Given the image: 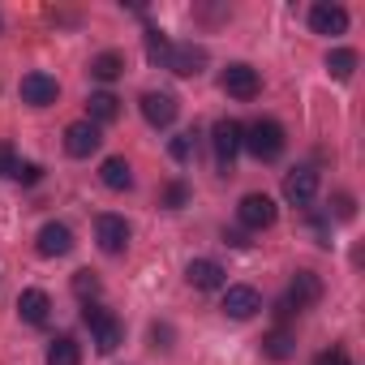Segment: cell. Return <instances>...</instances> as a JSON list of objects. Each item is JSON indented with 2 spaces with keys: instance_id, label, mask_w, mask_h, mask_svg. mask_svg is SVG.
<instances>
[{
  "instance_id": "1",
  "label": "cell",
  "mask_w": 365,
  "mask_h": 365,
  "mask_svg": "<svg viewBox=\"0 0 365 365\" xmlns=\"http://www.w3.org/2000/svg\"><path fill=\"white\" fill-rule=\"evenodd\" d=\"M241 146L254 155V159H262V163H271V159H279L284 155V146H288V138H284V125L279 120H271V116H262V120H254L245 133H241Z\"/></svg>"
},
{
  "instance_id": "2",
  "label": "cell",
  "mask_w": 365,
  "mask_h": 365,
  "mask_svg": "<svg viewBox=\"0 0 365 365\" xmlns=\"http://www.w3.org/2000/svg\"><path fill=\"white\" fill-rule=\"evenodd\" d=\"M82 322L95 331V348L103 352V356H112L116 348H120V339H125V327H120V318H112L103 305H82Z\"/></svg>"
},
{
  "instance_id": "3",
  "label": "cell",
  "mask_w": 365,
  "mask_h": 365,
  "mask_svg": "<svg viewBox=\"0 0 365 365\" xmlns=\"http://www.w3.org/2000/svg\"><path fill=\"white\" fill-rule=\"evenodd\" d=\"M176 112H180V99H176L172 91H146V95H142V116H146V125L168 129V125L176 120Z\"/></svg>"
},
{
  "instance_id": "4",
  "label": "cell",
  "mask_w": 365,
  "mask_h": 365,
  "mask_svg": "<svg viewBox=\"0 0 365 365\" xmlns=\"http://www.w3.org/2000/svg\"><path fill=\"white\" fill-rule=\"evenodd\" d=\"M275 215H279V207H275L267 194H245V198H241V207H237V220H241L245 228H254V232L271 228V224H275Z\"/></svg>"
},
{
  "instance_id": "5",
  "label": "cell",
  "mask_w": 365,
  "mask_h": 365,
  "mask_svg": "<svg viewBox=\"0 0 365 365\" xmlns=\"http://www.w3.org/2000/svg\"><path fill=\"white\" fill-rule=\"evenodd\" d=\"M318 297H322V279H318L314 271H297V275H292V288H288V297L279 301V314L305 309V305H314Z\"/></svg>"
},
{
  "instance_id": "6",
  "label": "cell",
  "mask_w": 365,
  "mask_h": 365,
  "mask_svg": "<svg viewBox=\"0 0 365 365\" xmlns=\"http://www.w3.org/2000/svg\"><path fill=\"white\" fill-rule=\"evenodd\" d=\"M241 133H245V125H237V120H215V129H211V146H215V159H220V168H232V159H237V150H241Z\"/></svg>"
},
{
  "instance_id": "7",
  "label": "cell",
  "mask_w": 365,
  "mask_h": 365,
  "mask_svg": "<svg viewBox=\"0 0 365 365\" xmlns=\"http://www.w3.org/2000/svg\"><path fill=\"white\" fill-rule=\"evenodd\" d=\"M95 241L103 254H125L129 250V224L120 215H99L95 220Z\"/></svg>"
},
{
  "instance_id": "8",
  "label": "cell",
  "mask_w": 365,
  "mask_h": 365,
  "mask_svg": "<svg viewBox=\"0 0 365 365\" xmlns=\"http://www.w3.org/2000/svg\"><path fill=\"white\" fill-rule=\"evenodd\" d=\"M168 69L176 78H198L207 69V48H198V43H176L168 52Z\"/></svg>"
},
{
  "instance_id": "9",
  "label": "cell",
  "mask_w": 365,
  "mask_h": 365,
  "mask_svg": "<svg viewBox=\"0 0 365 365\" xmlns=\"http://www.w3.org/2000/svg\"><path fill=\"white\" fill-rule=\"evenodd\" d=\"M314 194H318V172H314V168H292V172L284 176V198H288L292 207H309Z\"/></svg>"
},
{
  "instance_id": "10",
  "label": "cell",
  "mask_w": 365,
  "mask_h": 365,
  "mask_svg": "<svg viewBox=\"0 0 365 365\" xmlns=\"http://www.w3.org/2000/svg\"><path fill=\"white\" fill-rule=\"evenodd\" d=\"M99 142H103V133H99V125H91V120H73V125L65 129V150H69L73 159L95 155V150H99Z\"/></svg>"
},
{
  "instance_id": "11",
  "label": "cell",
  "mask_w": 365,
  "mask_h": 365,
  "mask_svg": "<svg viewBox=\"0 0 365 365\" xmlns=\"http://www.w3.org/2000/svg\"><path fill=\"white\" fill-rule=\"evenodd\" d=\"M224 91L232 95V99H254L258 91H262V78H258V69H250V65H228L224 69Z\"/></svg>"
},
{
  "instance_id": "12",
  "label": "cell",
  "mask_w": 365,
  "mask_h": 365,
  "mask_svg": "<svg viewBox=\"0 0 365 365\" xmlns=\"http://www.w3.org/2000/svg\"><path fill=\"white\" fill-rule=\"evenodd\" d=\"M35 250L43 254V258H65L69 250H73V232H69V224H43L39 228V237H35Z\"/></svg>"
},
{
  "instance_id": "13",
  "label": "cell",
  "mask_w": 365,
  "mask_h": 365,
  "mask_svg": "<svg viewBox=\"0 0 365 365\" xmlns=\"http://www.w3.org/2000/svg\"><path fill=\"white\" fill-rule=\"evenodd\" d=\"M185 279H190L198 292H215V288L228 284V275H224V267H220L215 258H194V262L185 267Z\"/></svg>"
},
{
  "instance_id": "14",
  "label": "cell",
  "mask_w": 365,
  "mask_h": 365,
  "mask_svg": "<svg viewBox=\"0 0 365 365\" xmlns=\"http://www.w3.org/2000/svg\"><path fill=\"white\" fill-rule=\"evenodd\" d=\"M258 309H262V297H258L254 288H245V284H232V288L224 292V314H228V318L245 322V318H254Z\"/></svg>"
},
{
  "instance_id": "15",
  "label": "cell",
  "mask_w": 365,
  "mask_h": 365,
  "mask_svg": "<svg viewBox=\"0 0 365 365\" xmlns=\"http://www.w3.org/2000/svg\"><path fill=\"white\" fill-rule=\"evenodd\" d=\"M56 95H61V86L52 73H26L22 78V99L31 108H48V103H56Z\"/></svg>"
},
{
  "instance_id": "16",
  "label": "cell",
  "mask_w": 365,
  "mask_h": 365,
  "mask_svg": "<svg viewBox=\"0 0 365 365\" xmlns=\"http://www.w3.org/2000/svg\"><path fill=\"white\" fill-rule=\"evenodd\" d=\"M48 314H52V301H48L43 288H26V292L18 297V318H22L26 327H43Z\"/></svg>"
},
{
  "instance_id": "17",
  "label": "cell",
  "mask_w": 365,
  "mask_h": 365,
  "mask_svg": "<svg viewBox=\"0 0 365 365\" xmlns=\"http://www.w3.org/2000/svg\"><path fill=\"white\" fill-rule=\"evenodd\" d=\"M309 31L314 35H344L348 31V14L339 5H314L309 9Z\"/></svg>"
},
{
  "instance_id": "18",
  "label": "cell",
  "mask_w": 365,
  "mask_h": 365,
  "mask_svg": "<svg viewBox=\"0 0 365 365\" xmlns=\"http://www.w3.org/2000/svg\"><path fill=\"white\" fill-rule=\"evenodd\" d=\"M99 180H103L108 190L125 194V190H133V168H129L120 155H112V159H103V168H99Z\"/></svg>"
},
{
  "instance_id": "19",
  "label": "cell",
  "mask_w": 365,
  "mask_h": 365,
  "mask_svg": "<svg viewBox=\"0 0 365 365\" xmlns=\"http://www.w3.org/2000/svg\"><path fill=\"white\" fill-rule=\"evenodd\" d=\"M86 112H91V116H86L91 125H108V120L120 116V99H116L112 91H95V95L86 99Z\"/></svg>"
},
{
  "instance_id": "20",
  "label": "cell",
  "mask_w": 365,
  "mask_h": 365,
  "mask_svg": "<svg viewBox=\"0 0 365 365\" xmlns=\"http://www.w3.org/2000/svg\"><path fill=\"white\" fill-rule=\"evenodd\" d=\"M48 365H82V344L73 335H56L48 344Z\"/></svg>"
},
{
  "instance_id": "21",
  "label": "cell",
  "mask_w": 365,
  "mask_h": 365,
  "mask_svg": "<svg viewBox=\"0 0 365 365\" xmlns=\"http://www.w3.org/2000/svg\"><path fill=\"white\" fill-rule=\"evenodd\" d=\"M120 73H125V56L120 52H99L91 61V78H99V82H116Z\"/></svg>"
},
{
  "instance_id": "22",
  "label": "cell",
  "mask_w": 365,
  "mask_h": 365,
  "mask_svg": "<svg viewBox=\"0 0 365 365\" xmlns=\"http://www.w3.org/2000/svg\"><path fill=\"white\" fill-rule=\"evenodd\" d=\"M262 352L271 356V361H288L292 352H297V339H292V331H284V327H275L267 339H262Z\"/></svg>"
},
{
  "instance_id": "23",
  "label": "cell",
  "mask_w": 365,
  "mask_h": 365,
  "mask_svg": "<svg viewBox=\"0 0 365 365\" xmlns=\"http://www.w3.org/2000/svg\"><path fill=\"white\" fill-rule=\"evenodd\" d=\"M352 69H356V52H352V48H335V52L327 56V73H331L335 82H348Z\"/></svg>"
},
{
  "instance_id": "24",
  "label": "cell",
  "mask_w": 365,
  "mask_h": 365,
  "mask_svg": "<svg viewBox=\"0 0 365 365\" xmlns=\"http://www.w3.org/2000/svg\"><path fill=\"white\" fill-rule=\"evenodd\" d=\"M168 155L176 159V163H194V155H198V133L190 129V133H176L172 142H168Z\"/></svg>"
},
{
  "instance_id": "25",
  "label": "cell",
  "mask_w": 365,
  "mask_h": 365,
  "mask_svg": "<svg viewBox=\"0 0 365 365\" xmlns=\"http://www.w3.org/2000/svg\"><path fill=\"white\" fill-rule=\"evenodd\" d=\"M168 52H172V43H168V35H163V31H146V56H150L155 65H159V61L168 65Z\"/></svg>"
},
{
  "instance_id": "26",
  "label": "cell",
  "mask_w": 365,
  "mask_h": 365,
  "mask_svg": "<svg viewBox=\"0 0 365 365\" xmlns=\"http://www.w3.org/2000/svg\"><path fill=\"white\" fill-rule=\"evenodd\" d=\"M73 292H78L82 301L99 297V279H95V271H78V275H73Z\"/></svg>"
},
{
  "instance_id": "27",
  "label": "cell",
  "mask_w": 365,
  "mask_h": 365,
  "mask_svg": "<svg viewBox=\"0 0 365 365\" xmlns=\"http://www.w3.org/2000/svg\"><path fill=\"white\" fill-rule=\"evenodd\" d=\"M185 202H190V190L180 185V180H172V185H168V194H163V207H168V211H180Z\"/></svg>"
},
{
  "instance_id": "28",
  "label": "cell",
  "mask_w": 365,
  "mask_h": 365,
  "mask_svg": "<svg viewBox=\"0 0 365 365\" xmlns=\"http://www.w3.org/2000/svg\"><path fill=\"white\" fill-rule=\"evenodd\" d=\"M18 163H22V159L14 155V146H9V142H0V176H14Z\"/></svg>"
},
{
  "instance_id": "29",
  "label": "cell",
  "mask_w": 365,
  "mask_h": 365,
  "mask_svg": "<svg viewBox=\"0 0 365 365\" xmlns=\"http://www.w3.org/2000/svg\"><path fill=\"white\" fill-rule=\"evenodd\" d=\"M39 176H43V168H39V163H18V172H14V180H22V185H35Z\"/></svg>"
},
{
  "instance_id": "30",
  "label": "cell",
  "mask_w": 365,
  "mask_h": 365,
  "mask_svg": "<svg viewBox=\"0 0 365 365\" xmlns=\"http://www.w3.org/2000/svg\"><path fill=\"white\" fill-rule=\"evenodd\" d=\"M314 365H348V352L344 348H327V352L314 356Z\"/></svg>"
},
{
  "instance_id": "31",
  "label": "cell",
  "mask_w": 365,
  "mask_h": 365,
  "mask_svg": "<svg viewBox=\"0 0 365 365\" xmlns=\"http://www.w3.org/2000/svg\"><path fill=\"white\" fill-rule=\"evenodd\" d=\"M335 215H339V220H352V198H348V194L335 198Z\"/></svg>"
}]
</instances>
